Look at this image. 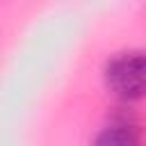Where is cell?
Returning <instances> with one entry per match:
<instances>
[{
    "instance_id": "cell-1",
    "label": "cell",
    "mask_w": 146,
    "mask_h": 146,
    "mask_svg": "<svg viewBox=\"0 0 146 146\" xmlns=\"http://www.w3.org/2000/svg\"><path fill=\"white\" fill-rule=\"evenodd\" d=\"M100 84L114 105L139 107L146 100V48H121L100 64Z\"/></svg>"
},
{
    "instance_id": "cell-2",
    "label": "cell",
    "mask_w": 146,
    "mask_h": 146,
    "mask_svg": "<svg viewBox=\"0 0 146 146\" xmlns=\"http://www.w3.org/2000/svg\"><path fill=\"white\" fill-rule=\"evenodd\" d=\"M87 146H146V123L139 107L114 105Z\"/></svg>"
}]
</instances>
